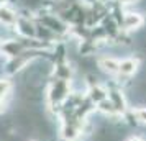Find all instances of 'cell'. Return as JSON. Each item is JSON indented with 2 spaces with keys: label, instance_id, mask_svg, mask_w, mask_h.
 I'll list each match as a JSON object with an SVG mask.
<instances>
[{
  "label": "cell",
  "instance_id": "obj_4",
  "mask_svg": "<svg viewBox=\"0 0 146 141\" xmlns=\"http://www.w3.org/2000/svg\"><path fill=\"white\" fill-rule=\"evenodd\" d=\"M87 97H89V100L92 102L94 105H99L100 102L105 100L107 97H108V90H107L105 87H102L99 82H95V84H90V85H89Z\"/></svg>",
  "mask_w": 146,
  "mask_h": 141
},
{
  "label": "cell",
  "instance_id": "obj_1",
  "mask_svg": "<svg viewBox=\"0 0 146 141\" xmlns=\"http://www.w3.org/2000/svg\"><path fill=\"white\" fill-rule=\"evenodd\" d=\"M143 23H145V18L141 17L139 13H123L121 17V20H120L118 26L120 30H123V31H133V30H138V28L143 26Z\"/></svg>",
  "mask_w": 146,
  "mask_h": 141
},
{
  "label": "cell",
  "instance_id": "obj_8",
  "mask_svg": "<svg viewBox=\"0 0 146 141\" xmlns=\"http://www.w3.org/2000/svg\"><path fill=\"white\" fill-rule=\"evenodd\" d=\"M115 2H118L120 5H126V3H136L138 0H115Z\"/></svg>",
  "mask_w": 146,
  "mask_h": 141
},
{
  "label": "cell",
  "instance_id": "obj_7",
  "mask_svg": "<svg viewBox=\"0 0 146 141\" xmlns=\"http://www.w3.org/2000/svg\"><path fill=\"white\" fill-rule=\"evenodd\" d=\"M136 125H143L146 126V107H136V108H128L126 113Z\"/></svg>",
  "mask_w": 146,
  "mask_h": 141
},
{
  "label": "cell",
  "instance_id": "obj_5",
  "mask_svg": "<svg viewBox=\"0 0 146 141\" xmlns=\"http://www.w3.org/2000/svg\"><path fill=\"white\" fill-rule=\"evenodd\" d=\"M118 61L112 56H104L99 59V67L108 75H117L118 74Z\"/></svg>",
  "mask_w": 146,
  "mask_h": 141
},
{
  "label": "cell",
  "instance_id": "obj_6",
  "mask_svg": "<svg viewBox=\"0 0 146 141\" xmlns=\"http://www.w3.org/2000/svg\"><path fill=\"white\" fill-rule=\"evenodd\" d=\"M18 20V15L15 10L10 7H0V23H3V26H15V23Z\"/></svg>",
  "mask_w": 146,
  "mask_h": 141
},
{
  "label": "cell",
  "instance_id": "obj_3",
  "mask_svg": "<svg viewBox=\"0 0 146 141\" xmlns=\"http://www.w3.org/2000/svg\"><path fill=\"white\" fill-rule=\"evenodd\" d=\"M139 67L138 58H125L118 61V77H131Z\"/></svg>",
  "mask_w": 146,
  "mask_h": 141
},
{
  "label": "cell",
  "instance_id": "obj_2",
  "mask_svg": "<svg viewBox=\"0 0 146 141\" xmlns=\"http://www.w3.org/2000/svg\"><path fill=\"white\" fill-rule=\"evenodd\" d=\"M108 100H110V103L113 105V108H115V112H117V115H125L126 110H128V105H126V99L125 95H123V92L121 90H118V89H113V90H108V97H107Z\"/></svg>",
  "mask_w": 146,
  "mask_h": 141
}]
</instances>
